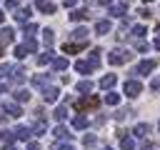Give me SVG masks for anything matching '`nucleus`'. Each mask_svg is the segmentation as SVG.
<instances>
[{"mask_svg":"<svg viewBox=\"0 0 160 150\" xmlns=\"http://www.w3.org/2000/svg\"><path fill=\"white\" fill-rule=\"evenodd\" d=\"M148 132H150V125H148V122H138V125L132 128V135H135V138H145Z\"/></svg>","mask_w":160,"mask_h":150,"instance_id":"1a4fd4ad","label":"nucleus"},{"mask_svg":"<svg viewBox=\"0 0 160 150\" xmlns=\"http://www.w3.org/2000/svg\"><path fill=\"white\" fill-rule=\"evenodd\" d=\"M155 68V60H142L138 68H135V75H150Z\"/></svg>","mask_w":160,"mask_h":150,"instance_id":"39448f33","label":"nucleus"},{"mask_svg":"<svg viewBox=\"0 0 160 150\" xmlns=\"http://www.w3.org/2000/svg\"><path fill=\"white\" fill-rule=\"evenodd\" d=\"M105 102H108V105H118V102H120V95H118V92H112V90H110V92H108V95H105Z\"/></svg>","mask_w":160,"mask_h":150,"instance_id":"a878e982","label":"nucleus"},{"mask_svg":"<svg viewBox=\"0 0 160 150\" xmlns=\"http://www.w3.org/2000/svg\"><path fill=\"white\" fill-rule=\"evenodd\" d=\"M22 48H25V50H28V52H35V50H38V42H35V40H32V38H28V40H25V45H22Z\"/></svg>","mask_w":160,"mask_h":150,"instance_id":"c756f323","label":"nucleus"},{"mask_svg":"<svg viewBox=\"0 0 160 150\" xmlns=\"http://www.w3.org/2000/svg\"><path fill=\"white\" fill-rule=\"evenodd\" d=\"M85 45H88V42H65V45H62V52H65V55H75V52H80Z\"/></svg>","mask_w":160,"mask_h":150,"instance_id":"423d86ee","label":"nucleus"},{"mask_svg":"<svg viewBox=\"0 0 160 150\" xmlns=\"http://www.w3.org/2000/svg\"><path fill=\"white\" fill-rule=\"evenodd\" d=\"M15 100H18V102L30 100V90H18V92H15Z\"/></svg>","mask_w":160,"mask_h":150,"instance_id":"cd10ccee","label":"nucleus"},{"mask_svg":"<svg viewBox=\"0 0 160 150\" xmlns=\"http://www.w3.org/2000/svg\"><path fill=\"white\" fill-rule=\"evenodd\" d=\"M42 38H45V42H48V45H52V40H55L52 30H42Z\"/></svg>","mask_w":160,"mask_h":150,"instance_id":"473e14b6","label":"nucleus"},{"mask_svg":"<svg viewBox=\"0 0 160 150\" xmlns=\"http://www.w3.org/2000/svg\"><path fill=\"white\" fill-rule=\"evenodd\" d=\"M25 150H40V145H38V142H28V148H25Z\"/></svg>","mask_w":160,"mask_h":150,"instance_id":"a19ab883","label":"nucleus"},{"mask_svg":"<svg viewBox=\"0 0 160 150\" xmlns=\"http://www.w3.org/2000/svg\"><path fill=\"white\" fill-rule=\"evenodd\" d=\"M5 5H8V8H10V10H15V8H18V0H8V2H5Z\"/></svg>","mask_w":160,"mask_h":150,"instance_id":"ea45409f","label":"nucleus"},{"mask_svg":"<svg viewBox=\"0 0 160 150\" xmlns=\"http://www.w3.org/2000/svg\"><path fill=\"white\" fill-rule=\"evenodd\" d=\"M120 148H122V150H135V140H132V138H122Z\"/></svg>","mask_w":160,"mask_h":150,"instance_id":"c85d7f7f","label":"nucleus"},{"mask_svg":"<svg viewBox=\"0 0 160 150\" xmlns=\"http://www.w3.org/2000/svg\"><path fill=\"white\" fill-rule=\"evenodd\" d=\"M82 145H85V148H92V145H95V135H85V138H82Z\"/></svg>","mask_w":160,"mask_h":150,"instance_id":"f704fd0d","label":"nucleus"},{"mask_svg":"<svg viewBox=\"0 0 160 150\" xmlns=\"http://www.w3.org/2000/svg\"><path fill=\"white\" fill-rule=\"evenodd\" d=\"M95 32H98V35H105V32H110V22H108V20H100V22L95 25Z\"/></svg>","mask_w":160,"mask_h":150,"instance_id":"aec40b11","label":"nucleus"},{"mask_svg":"<svg viewBox=\"0 0 160 150\" xmlns=\"http://www.w3.org/2000/svg\"><path fill=\"white\" fill-rule=\"evenodd\" d=\"M72 128H75V130H85V128H88V118L75 115V118H72Z\"/></svg>","mask_w":160,"mask_h":150,"instance_id":"2eb2a0df","label":"nucleus"},{"mask_svg":"<svg viewBox=\"0 0 160 150\" xmlns=\"http://www.w3.org/2000/svg\"><path fill=\"white\" fill-rule=\"evenodd\" d=\"M10 72H12V82H22V80H25V75H28L22 68H12Z\"/></svg>","mask_w":160,"mask_h":150,"instance_id":"f3484780","label":"nucleus"},{"mask_svg":"<svg viewBox=\"0 0 160 150\" xmlns=\"http://www.w3.org/2000/svg\"><path fill=\"white\" fill-rule=\"evenodd\" d=\"M52 68H55V70H65V68H68V58H62V55L52 58Z\"/></svg>","mask_w":160,"mask_h":150,"instance_id":"dca6fc26","label":"nucleus"},{"mask_svg":"<svg viewBox=\"0 0 160 150\" xmlns=\"http://www.w3.org/2000/svg\"><path fill=\"white\" fill-rule=\"evenodd\" d=\"M25 55H28V50H25L22 45H18V48H15V58H18V60H22Z\"/></svg>","mask_w":160,"mask_h":150,"instance_id":"72a5a7b5","label":"nucleus"},{"mask_svg":"<svg viewBox=\"0 0 160 150\" xmlns=\"http://www.w3.org/2000/svg\"><path fill=\"white\" fill-rule=\"evenodd\" d=\"M5 112H10L12 118H20V115H22L20 105H15V102H8V105H5Z\"/></svg>","mask_w":160,"mask_h":150,"instance_id":"6ab92c4d","label":"nucleus"},{"mask_svg":"<svg viewBox=\"0 0 160 150\" xmlns=\"http://www.w3.org/2000/svg\"><path fill=\"white\" fill-rule=\"evenodd\" d=\"M58 150H75V148H58Z\"/></svg>","mask_w":160,"mask_h":150,"instance_id":"de8ad7c7","label":"nucleus"},{"mask_svg":"<svg viewBox=\"0 0 160 150\" xmlns=\"http://www.w3.org/2000/svg\"><path fill=\"white\" fill-rule=\"evenodd\" d=\"M2 18H5V15H2V10H0V22H2Z\"/></svg>","mask_w":160,"mask_h":150,"instance_id":"09e8293b","label":"nucleus"},{"mask_svg":"<svg viewBox=\"0 0 160 150\" xmlns=\"http://www.w3.org/2000/svg\"><path fill=\"white\" fill-rule=\"evenodd\" d=\"M45 130H48V125L40 120V122H35V128H30V132H35V135H45Z\"/></svg>","mask_w":160,"mask_h":150,"instance_id":"bb28decb","label":"nucleus"},{"mask_svg":"<svg viewBox=\"0 0 160 150\" xmlns=\"http://www.w3.org/2000/svg\"><path fill=\"white\" fill-rule=\"evenodd\" d=\"M115 82H118V78H115V75H105V78L100 80V88H105V90H110V88H112Z\"/></svg>","mask_w":160,"mask_h":150,"instance_id":"a211bd4d","label":"nucleus"},{"mask_svg":"<svg viewBox=\"0 0 160 150\" xmlns=\"http://www.w3.org/2000/svg\"><path fill=\"white\" fill-rule=\"evenodd\" d=\"M30 8H18V12H15V20L18 22H28V18H30Z\"/></svg>","mask_w":160,"mask_h":150,"instance_id":"ddd939ff","label":"nucleus"},{"mask_svg":"<svg viewBox=\"0 0 160 150\" xmlns=\"http://www.w3.org/2000/svg\"><path fill=\"white\" fill-rule=\"evenodd\" d=\"M98 105H100V100L90 95V98H80V100L75 102V110H78V112H85V110H90V108H98Z\"/></svg>","mask_w":160,"mask_h":150,"instance_id":"20e7f679","label":"nucleus"},{"mask_svg":"<svg viewBox=\"0 0 160 150\" xmlns=\"http://www.w3.org/2000/svg\"><path fill=\"white\" fill-rule=\"evenodd\" d=\"M52 135H55L58 140H70V138H72V135L68 132V128H65V125H58V128L52 130Z\"/></svg>","mask_w":160,"mask_h":150,"instance_id":"9b49d317","label":"nucleus"},{"mask_svg":"<svg viewBox=\"0 0 160 150\" xmlns=\"http://www.w3.org/2000/svg\"><path fill=\"white\" fill-rule=\"evenodd\" d=\"M52 115H55V120H65V118H68V108H65V105H58Z\"/></svg>","mask_w":160,"mask_h":150,"instance_id":"4be33fe9","label":"nucleus"},{"mask_svg":"<svg viewBox=\"0 0 160 150\" xmlns=\"http://www.w3.org/2000/svg\"><path fill=\"white\" fill-rule=\"evenodd\" d=\"M98 65H100V60H98V58H90V60H78V62H75V70H78V72H92Z\"/></svg>","mask_w":160,"mask_h":150,"instance_id":"f03ea898","label":"nucleus"},{"mask_svg":"<svg viewBox=\"0 0 160 150\" xmlns=\"http://www.w3.org/2000/svg\"><path fill=\"white\" fill-rule=\"evenodd\" d=\"M38 10H40V12H48V15H52L58 8H55V2H50V0H38Z\"/></svg>","mask_w":160,"mask_h":150,"instance_id":"6e6552de","label":"nucleus"},{"mask_svg":"<svg viewBox=\"0 0 160 150\" xmlns=\"http://www.w3.org/2000/svg\"><path fill=\"white\" fill-rule=\"evenodd\" d=\"M10 70H12V68H10V65H0V75H8V72H10Z\"/></svg>","mask_w":160,"mask_h":150,"instance_id":"4c0bfd02","label":"nucleus"},{"mask_svg":"<svg viewBox=\"0 0 160 150\" xmlns=\"http://www.w3.org/2000/svg\"><path fill=\"white\" fill-rule=\"evenodd\" d=\"M5 90H8V85H5V82H0V92H5Z\"/></svg>","mask_w":160,"mask_h":150,"instance_id":"c03bdc74","label":"nucleus"},{"mask_svg":"<svg viewBox=\"0 0 160 150\" xmlns=\"http://www.w3.org/2000/svg\"><path fill=\"white\" fill-rule=\"evenodd\" d=\"M158 128H160V122H158Z\"/></svg>","mask_w":160,"mask_h":150,"instance_id":"864d4df0","label":"nucleus"},{"mask_svg":"<svg viewBox=\"0 0 160 150\" xmlns=\"http://www.w3.org/2000/svg\"><path fill=\"white\" fill-rule=\"evenodd\" d=\"M85 18H88V8H78V10L70 12V20H72V22H80V20H85Z\"/></svg>","mask_w":160,"mask_h":150,"instance_id":"9d476101","label":"nucleus"},{"mask_svg":"<svg viewBox=\"0 0 160 150\" xmlns=\"http://www.w3.org/2000/svg\"><path fill=\"white\" fill-rule=\"evenodd\" d=\"M102 150H110V148H102Z\"/></svg>","mask_w":160,"mask_h":150,"instance_id":"3c124183","label":"nucleus"},{"mask_svg":"<svg viewBox=\"0 0 160 150\" xmlns=\"http://www.w3.org/2000/svg\"><path fill=\"white\" fill-rule=\"evenodd\" d=\"M138 50H140V52H145V50H148V42H142V40H140V42H138Z\"/></svg>","mask_w":160,"mask_h":150,"instance_id":"58836bf2","label":"nucleus"},{"mask_svg":"<svg viewBox=\"0 0 160 150\" xmlns=\"http://www.w3.org/2000/svg\"><path fill=\"white\" fill-rule=\"evenodd\" d=\"M145 32H148V28H145V25H135V28H132V35H135V38H142Z\"/></svg>","mask_w":160,"mask_h":150,"instance_id":"7c9ffc66","label":"nucleus"},{"mask_svg":"<svg viewBox=\"0 0 160 150\" xmlns=\"http://www.w3.org/2000/svg\"><path fill=\"white\" fill-rule=\"evenodd\" d=\"M2 150H15V148H12V145H8V142H5V148H2Z\"/></svg>","mask_w":160,"mask_h":150,"instance_id":"a18cd8bd","label":"nucleus"},{"mask_svg":"<svg viewBox=\"0 0 160 150\" xmlns=\"http://www.w3.org/2000/svg\"><path fill=\"white\" fill-rule=\"evenodd\" d=\"M52 58H55V52H52V50H48V52H42V55L38 58V62H40V65H45V62H52Z\"/></svg>","mask_w":160,"mask_h":150,"instance_id":"b1692460","label":"nucleus"},{"mask_svg":"<svg viewBox=\"0 0 160 150\" xmlns=\"http://www.w3.org/2000/svg\"><path fill=\"white\" fill-rule=\"evenodd\" d=\"M122 92H125L128 98H138V95L142 92V85H140L138 80H125V85H122Z\"/></svg>","mask_w":160,"mask_h":150,"instance_id":"7ed1b4c3","label":"nucleus"},{"mask_svg":"<svg viewBox=\"0 0 160 150\" xmlns=\"http://www.w3.org/2000/svg\"><path fill=\"white\" fill-rule=\"evenodd\" d=\"M138 15H140V18H145V20H148V18H150V10H148V8H142V10H140V12H138Z\"/></svg>","mask_w":160,"mask_h":150,"instance_id":"e433bc0d","label":"nucleus"},{"mask_svg":"<svg viewBox=\"0 0 160 150\" xmlns=\"http://www.w3.org/2000/svg\"><path fill=\"white\" fill-rule=\"evenodd\" d=\"M35 30H38V25H35V22H25V35H32Z\"/></svg>","mask_w":160,"mask_h":150,"instance_id":"c9c22d12","label":"nucleus"},{"mask_svg":"<svg viewBox=\"0 0 160 150\" xmlns=\"http://www.w3.org/2000/svg\"><path fill=\"white\" fill-rule=\"evenodd\" d=\"M45 82H48V80H45L42 75H35V78H32V85H35V88H45Z\"/></svg>","mask_w":160,"mask_h":150,"instance_id":"2f4dec72","label":"nucleus"},{"mask_svg":"<svg viewBox=\"0 0 160 150\" xmlns=\"http://www.w3.org/2000/svg\"><path fill=\"white\" fill-rule=\"evenodd\" d=\"M100 2H102V5H110V2H112V0H100Z\"/></svg>","mask_w":160,"mask_h":150,"instance_id":"49530a36","label":"nucleus"},{"mask_svg":"<svg viewBox=\"0 0 160 150\" xmlns=\"http://www.w3.org/2000/svg\"><path fill=\"white\" fill-rule=\"evenodd\" d=\"M145 2H152V0H145Z\"/></svg>","mask_w":160,"mask_h":150,"instance_id":"8fccbe9b","label":"nucleus"},{"mask_svg":"<svg viewBox=\"0 0 160 150\" xmlns=\"http://www.w3.org/2000/svg\"><path fill=\"white\" fill-rule=\"evenodd\" d=\"M12 35H15V32H12L10 28H2V30H0V40H2V42H12Z\"/></svg>","mask_w":160,"mask_h":150,"instance_id":"5701e85b","label":"nucleus"},{"mask_svg":"<svg viewBox=\"0 0 160 150\" xmlns=\"http://www.w3.org/2000/svg\"><path fill=\"white\" fill-rule=\"evenodd\" d=\"M62 2H65V5H68V8H72V5H75V2H78V0H62Z\"/></svg>","mask_w":160,"mask_h":150,"instance_id":"79ce46f5","label":"nucleus"},{"mask_svg":"<svg viewBox=\"0 0 160 150\" xmlns=\"http://www.w3.org/2000/svg\"><path fill=\"white\" fill-rule=\"evenodd\" d=\"M72 38H75L78 42H88V30H85V28H78V30L72 32Z\"/></svg>","mask_w":160,"mask_h":150,"instance_id":"412c9836","label":"nucleus"},{"mask_svg":"<svg viewBox=\"0 0 160 150\" xmlns=\"http://www.w3.org/2000/svg\"><path fill=\"white\" fill-rule=\"evenodd\" d=\"M58 95H60L58 88H45V90H42V100H45L48 105H52V102L58 100Z\"/></svg>","mask_w":160,"mask_h":150,"instance_id":"0eeeda50","label":"nucleus"},{"mask_svg":"<svg viewBox=\"0 0 160 150\" xmlns=\"http://www.w3.org/2000/svg\"><path fill=\"white\" fill-rule=\"evenodd\" d=\"M128 12V2H118V5H112L110 8V15H118V18H122Z\"/></svg>","mask_w":160,"mask_h":150,"instance_id":"f8f14e48","label":"nucleus"},{"mask_svg":"<svg viewBox=\"0 0 160 150\" xmlns=\"http://www.w3.org/2000/svg\"><path fill=\"white\" fill-rule=\"evenodd\" d=\"M0 55H2V48H0Z\"/></svg>","mask_w":160,"mask_h":150,"instance_id":"603ef678","label":"nucleus"},{"mask_svg":"<svg viewBox=\"0 0 160 150\" xmlns=\"http://www.w3.org/2000/svg\"><path fill=\"white\" fill-rule=\"evenodd\" d=\"M12 135H15V138H20V140H28V138H30L32 132H30V128H25V125H18Z\"/></svg>","mask_w":160,"mask_h":150,"instance_id":"4468645a","label":"nucleus"},{"mask_svg":"<svg viewBox=\"0 0 160 150\" xmlns=\"http://www.w3.org/2000/svg\"><path fill=\"white\" fill-rule=\"evenodd\" d=\"M130 58H132L130 50H120V48H115V50L108 52V62H110V65H122V62H128Z\"/></svg>","mask_w":160,"mask_h":150,"instance_id":"f257e3e1","label":"nucleus"},{"mask_svg":"<svg viewBox=\"0 0 160 150\" xmlns=\"http://www.w3.org/2000/svg\"><path fill=\"white\" fill-rule=\"evenodd\" d=\"M90 90H92V82L90 80H80L78 82V92H90Z\"/></svg>","mask_w":160,"mask_h":150,"instance_id":"393cba45","label":"nucleus"},{"mask_svg":"<svg viewBox=\"0 0 160 150\" xmlns=\"http://www.w3.org/2000/svg\"><path fill=\"white\" fill-rule=\"evenodd\" d=\"M152 48H158V50H160V38H155V42H152Z\"/></svg>","mask_w":160,"mask_h":150,"instance_id":"37998d69","label":"nucleus"}]
</instances>
